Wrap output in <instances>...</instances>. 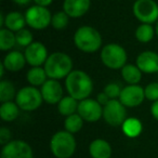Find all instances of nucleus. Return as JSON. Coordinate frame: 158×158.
<instances>
[{"label": "nucleus", "mask_w": 158, "mask_h": 158, "mask_svg": "<svg viewBox=\"0 0 158 158\" xmlns=\"http://www.w3.org/2000/svg\"><path fill=\"white\" fill-rule=\"evenodd\" d=\"M121 76L128 85H138L142 78V72L136 65L126 64L121 68Z\"/></svg>", "instance_id": "nucleus-22"}, {"label": "nucleus", "mask_w": 158, "mask_h": 158, "mask_svg": "<svg viewBox=\"0 0 158 158\" xmlns=\"http://www.w3.org/2000/svg\"><path fill=\"white\" fill-rule=\"evenodd\" d=\"M155 31H156V35H157V37H158V21L156 22V28H155Z\"/></svg>", "instance_id": "nucleus-38"}, {"label": "nucleus", "mask_w": 158, "mask_h": 158, "mask_svg": "<svg viewBox=\"0 0 158 158\" xmlns=\"http://www.w3.org/2000/svg\"><path fill=\"white\" fill-rule=\"evenodd\" d=\"M65 88L68 95L78 101L88 99L93 91V81L84 70H73L65 78Z\"/></svg>", "instance_id": "nucleus-1"}, {"label": "nucleus", "mask_w": 158, "mask_h": 158, "mask_svg": "<svg viewBox=\"0 0 158 158\" xmlns=\"http://www.w3.org/2000/svg\"><path fill=\"white\" fill-rule=\"evenodd\" d=\"M84 121L85 120L81 118V116L78 113H76V114H73L70 116L66 117L65 121H64V128H65L66 131L75 134L81 130L82 126H84Z\"/></svg>", "instance_id": "nucleus-26"}, {"label": "nucleus", "mask_w": 158, "mask_h": 158, "mask_svg": "<svg viewBox=\"0 0 158 158\" xmlns=\"http://www.w3.org/2000/svg\"><path fill=\"white\" fill-rule=\"evenodd\" d=\"M155 33L156 31L152 26V24H141L135 29L134 36H135L138 41L142 42V44H147V42H149L154 38Z\"/></svg>", "instance_id": "nucleus-25"}, {"label": "nucleus", "mask_w": 158, "mask_h": 158, "mask_svg": "<svg viewBox=\"0 0 158 158\" xmlns=\"http://www.w3.org/2000/svg\"><path fill=\"white\" fill-rule=\"evenodd\" d=\"M33 0H13V2L19 6H27Z\"/></svg>", "instance_id": "nucleus-37"}, {"label": "nucleus", "mask_w": 158, "mask_h": 158, "mask_svg": "<svg viewBox=\"0 0 158 158\" xmlns=\"http://www.w3.org/2000/svg\"><path fill=\"white\" fill-rule=\"evenodd\" d=\"M41 91L38 90L36 87L27 86L23 87L18 91L15 97V103L21 110L25 112H33L39 108L42 104Z\"/></svg>", "instance_id": "nucleus-6"}, {"label": "nucleus", "mask_w": 158, "mask_h": 158, "mask_svg": "<svg viewBox=\"0 0 158 158\" xmlns=\"http://www.w3.org/2000/svg\"><path fill=\"white\" fill-rule=\"evenodd\" d=\"M145 99L144 88L139 85H128L123 87L121 90L119 101L126 106V107L133 108L141 105Z\"/></svg>", "instance_id": "nucleus-12"}, {"label": "nucleus", "mask_w": 158, "mask_h": 158, "mask_svg": "<svg viewBox=\"0 0 158 158\" xmlns=\"http://www.w3.org/2000/svg\"><path fill=\"white\" fill-rule=\"evenodd\" d=\"M42 99L46 103L54 105L63 99V88L59 80L48 79L40 88Z\"/></svg>", "instance_id": "nucleus-14"}, {"label": "nucleus", "mask_w": 158, "mask_h": 158, "mask_svg": "<svg viewBox=\"0 0 158 158\" xmlns=\"http://www.w3.org/2000/svg\"><path fill=\"white\" fill-rule=\"evenodd\" d=\"M24 55L25 59H26V62L31 67L44 65V63H46L47 59L49 56L46 46L39 41H34L27 48H25Z\"/></svg>", "instance_id": "nucleus-13"}, {"label": "nucleus", "mask_w": 158, "mask_h": 158, "mask_svg": "<svg viewBox=\"0 0 158 158\" xmlns=\"http://www.w3.org/2000/svg\"><path fill=\"white\" fill-rule=\"evenodd\" d=\"M44 68L49 79L66 78L73 72V60L64 52H54L48 56Z\"/></svg>", "instance_id": "nucleus-2"}, {"label": "nucleus", "mask_w": 158, "mask_h": 158, "mask_svg": "<svg viewBox=\"0 0 158 158\" xmlns=\"http://www.w3.org/2000/svg\"><path fill=\"white\" fill-rule=\"evenodd\" d=\"M11 141V132L7 127L0 128V144L6 145Z\"/></svg>", "instance_id": "nucleus-33"}, {"label": "nucleus", "mask_w": 158, "mask_h": 158, "mask_svg": "<svg viewBox=\"0 0 158 158\" xmlns=\"http://www.w3.org/2000/svg\"><path fill=\"white\" fill-rule=\"evenodd\" d=\"M15 38H16V44H19L20 47H27L29 44H31L34 42L33 39V34L31 33V31L26 28H23L21 31H19L15 34Z\"/></svg>", "instance_id": "nucleus-30"}, {"label": "nucleus", "mask_w": 158, "mask_h": 158, "mask_svg": "<svg viewBox=\"0 0 158 158\" xmlns=\"http://www.w3.org/2000/svg\"><path fill=\"white\" fill-rule=\"evenodd\" d=\"M110 98L107 97V95L105 94V92H101V93H99L98 94V97H97V101L99 102L100 104H101L102 106H104V105H106V104L110 102Z\"/></svg>", "instance_id": "nucleus-34"}, {"label": "nucleus", "mask_w": 158, "mask_h": 158, "mask_svg": "<svg viewBox=\"0 0 158 158\" xmlns=\"http://www.w3.org/2000/svg\"><path fill=\"white\" fill-rule=\"evenodd\" d=\"M50 151L56 158H70L76 151L74 134L66 130L55 132L50 140Z\"/></svg>", "instance_id": "nucleus-4"}, {"label": "nucleus", "mask_w": 158, "mask_h": 158, "mask_svg": "<svg viewBox=\"0 0 158 158\" xmlns=\"http://www.w3.org/2000/svg\"><path fill=\"white\" fill-rule=\"evenodd\" d=\"M16 44L15 34L7 28L0 31V49L2 51H9Z\"/></svg>", "instance_id": "nucleus-27"}, {"label": "nucleus", "mask_w": 158, "mask_h": 158, "mask_svg": "<svg viewBox=\"0 0 158 158\" xmlns=\"http://www.w3.org/2000/svg\"><path fill=\"white\" fill-rule=\"evenodd\" d=\"M101 61L110 69H121L127 64V52L118 44H107L101 50Z\"/></svg>", "instance_id": "nucleus-5"}, {"label": "nucleus", "mask_w": 158, "mask_h": 158, "mask_svg": "<svg viewBox=\"0 0 158 158\" xmlns=\"http://www.w3.org/2000/svg\"><path fill=\"white\" fill-rule=\"evenodd\" d=\"M132 11L142 24H153L158 21V5L154 0H135Z\"/></svg>", "instance_id": "nucleus-7"}, {"label": "nucleus", "mask_w": 158, "mask_h": 158, "mask_svg": "<svg viewBox=\"0 0 158 158\" xmlns=\"http://www.w3.org/2000/svg\"><path fill=\"white\" fill-rule=\"evenodd\" d=\"M26 19L20 12H10L5 16V25L3 26L11 31L18 33L19 31L25 28L26 25Z\"/></svg>", "instance_id": "nucleus-19"}, {"label": "nucleus", "mask_w": 158, "mask_h": 158, "mask_svg": "<svg viewBox=\"0 0 158 158\" xmlns=\"http://www.w3.org/2000/svg\"><path fill=\"white\" fill-rule=\"evenodd\" d=\"M121 130L125 133V135H127L128 138L133 139L142 133L143 125L140 119L130 117V118H127L123 121V126H121Z\"/></svg>", "instance_id": "nucleus-20"}, {"label": "nucleus", "mask_w": 158, "mask_h": 158, "mask_svg": "<svg viewBox=\"0 0 158 158\" xmlns=\"http://www.w3.org/2000/svg\"><path fill=\"white\" fill-rule=\"evenodd\" d=\"M112 146L104 139H95L89 145V154L92 158H110Z\"/></svg>", "instance_id": "nucleus-17"}, {"label": "nucleus", "mask_w": 158, "mask_h": 158, "mask_svg": "<svg viewBox=\"0 0 158 158\" xmlns=\"http://www.w3.org/2000/svg\"><path fill=\"white\" fill-rule=\"evenodd\" d=\"M34 1H35V3L37 6H41V7H46V8L53 2V0H34Z\"/></svg>", "instance_id": "nucleus-36"}, {"label": "nucleus", "mask_w": 158, "mask_h": 158, "mask_svg": "<svg viewBox=\"0 0 158 158\" xmlns=\"http://www.w3.org/2000/svg\"><path fill=\"white\" fill-rule=\"evenodd\" d=\"M145 99L149 101H158V82H151L144 88Z\"/></svg>", "instance_id": "nucleus-32"}, {"label": "nucleus", "mask_w": 158, "mask_h": 158, "mask_svg": "<svg viewBox=\"0 0 158 158\" xmlns=\"http://www.w3.org/2000/svg\"><path fill=\"white\" fill-rule=\"evenodd\" d=\"M68 23H69V15L65 11L56 12V13H54L52 15L51 25L56 31H63V29H65L67 27Z\"/></svg>", "instance_id": "nucleus-29"}, {"label": "nucleus", "mask_w": 158, "mask_h": 158, "mask_svg": "<svg viewBox=\"0 0 158 158\" xmlns=\"http://www.w3.org/2000/svg\"><path fill=\"white\" fill-rule=\"evenodd\" d=\"M47 78H48V75L44 68H42L41 66L31 67L26 74L27 81L33 87H41L48 80Z\"/></svg>", "instance_id": "nucleus-23"}, {"label": "nucleus", "mask_w": 158, "mask_h": 158, "mask_svg": "<svg viewBox=\"0 0 158 158\" xmlns=\"http://www.w3.org/2000/svg\"><path fill=\"white\" fill-rule=\"evenodd\" d=\"M20 110L19 105L14 102H5L0 106V117L5 121H13L20 115Z\"/></svg>", "instance_id": "nucleus-24"}, {"label": "nucleus", "mask_w": 158, "mask_h": 158, "mask_svg": "<svg viewBox=\"0 0 158 158\" xmlns=\"http://www.w3.org/2000/svg\"><path fill=\"white\" fill-rule=\"evenodd\" d=\"M78 113L87 123H95L103 117V106L93 99H85L79 101Z\"/></svg>", "instance_id": "nucleus-11"}, {"label": "nucleus", "mask_w": 158, "mask_h": 158, "mask_svg": "<svg viewBox=\"0 0 158 158\" xmlns=\"http://www.w3.org/2000/svg\"><path fill=\"white\" fill-rule=\"evenodd\" d=\"M90 6L91 0H64L63 11H65L69 18H81L89 11Z\"/></svg>", "instance_id": "nucleus-16"}, {"label": "nucleus", "mask_w": 158, "mask_h": 158, "mask_svg": "<svg viewBox=\"0 0 158 158\" xmlns=\"http://www.w3.org/2000/svg\"><path fill=\"white\" fill-rule=\"evenodd\" d=\"M74 44L78 50L86 53H93L102 46V36L94 27H79L74 34Z\"/></svg>", "instance_id": "nucleus-3"}, {"label": "nucleus", "mask_w": 158, "mask_h": 158, "mask_svg": "<svg viewBox=\"0 0 158 158\" xmlns=\"http://www.w3.org/2000/svg\"><path fill=\"white\" fill-rule=\"evenodd\" d=\"M135 65L145 74L158 73V54L154 51H143L136 57Z\"/></svg>", "instance_id": "nucleus-15"}, {"label": "nucleus", "mask_w": 158, "mask_h": 158, "mask_svg": "<svg viewBox=\"0 0 158 158\" xmlns=\"http://www.w3.org/2000/svg\"><path fill=\"white\" fill-rule=\"evenodd\" d=\"M126 116V106L118 99L110 100V102L103 106V118L112 127L123 126V121L127 119Z\"/></svg>", "instance_id": "nucleus-9"}, {"label": "nucleus", "mask_w": 158, "mask_h": 158, "mask_svg": "<svg viewBox=\"0 0 158 158\" xmlns=\"http://www.w3.org/2000/svg\"><path fill=\"white\" fill-rule=\"evenodd\" d=\"M26 23L29 27L35 31L46 29L52 22V15L46 7L41 6H33L28 8L25 12Z\"/></svg>", "instance_id": "nucleus-8"}, {"label": "nucleus", "mask_w": 158, "mask_h": 158, "mask_svg": "<svg viewBox=\"0 0 158 158\" xmlns=\"http://www.w3.org/2000/svg\"><path fill=\"white\" fill-rule=\"evenodd\" d=\"M151 114L156 120H158V101H155L151 106Z\"/></svg>", "instance_id": "nucleus-35"}, {"label": "nucleus", "mask_w": 158, "mask_h": 158, "mask_svg": "<svg viewBox=\"0 0 158 158\" xmlns=\"http://www.w3.org/2000/svg\"><path fill=\"white\" fill-rule=\"evenodd\" d=\"M31 145L22 140H12L3 145L0 158H33Z\"/></svg>", "instance_id": "nucleus-10"}, {"label": "nucleus", "mask_w": 158, "mask_h": 158, "mask_svg": "<svg viewBox=\"0 0 158 158\" xmlns=\"http://www.w3.org/2000/svg\"><path fill=\"white\" fill-rule=\"evenodd\" d=\"M121 90H123V89L120 88V86H119L117 82H110V84L106 85L103 92H105V94L107 95L110 100H116V99H119V97H120Z\"/></svg>", "instance_id": "nucleus-31"}, {"label": "nucleus", "mask_w": 158, "mask_h": 158, "mask_svg": "<svg viewBox=\"0 0 158 158\" xmlns=\"http://www.w3.org/2000/svg\"><path fill=\"white\" fill-rule=\"evenodd\" d=\"M56 105H57V110H59L60 114L67 117L73 114H76L78 112L79 103H78V100L68 95V97H63V99Z\"/></svg>", "instance_id": "nucleus-21"}, {"label": "nucleus", "mask_w": 158, "mask_h": 158, "mask_svg": "<svg viewBox=\"0 0 158 158\" xmlns=\"http://www.w3.org/2000/svg\"><path fill=\"white\" fill-rule=\"evenodd\" d=\"M2 64L6 69L9 72H20L24 68L25 64H26V59L23 53L19 52V51H11L5 56Z\"/></svg>", "instance_id": "nucleus-18"}, {"label": "nucleus", "mask_w": 158, "mask_h": 158, "mask_svg": "<svg viewBox=\"0 0 158 158\" xmlns=\"http://www.w3.org/2000/svg\"><path fill=\"white\" fill-rule=\"evenodd\" d=\"M16 97L15 87L11 81L2 80L0 82V101L1 103L9 102Z\"/></svg>", "instance_id": "nucleus-28"}]
</instances>
